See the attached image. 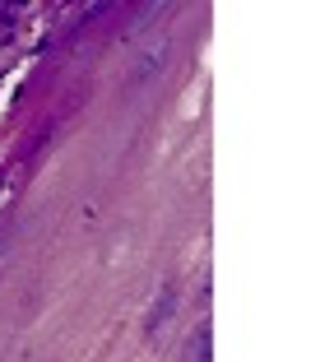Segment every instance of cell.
<instances>
[{"label":"cell","mask_w":334,"mask_h":362,"mask_svg":"<svg viewBox=\"0 0 334 362\" xmlns=\"http://www.w3.org/2000/svg\"><path fill=\"white\" fill-rule=\"evenodd\" d=\"M162 61H167V37L162 42H153L149 52H140V61H135V70H130V84H140V79H153L162 70Z\"/></svg>","instance_id":"cell-1"},{"label":"cell","mask_w":334,"mask_h":362,"mask_svg":"<svg viewBox=\"0 0 334 362\" xmlns=\"http://www.w3.org/2000/svg\"><path fill=\"white\" fill-rule=\"evenodd\" d=\"M172 298H177L172 288H162V298H158V307H153V320H149V334H153V330H158L162 320H167V311H172Z\"/></svg>","instance_id":"cell-3"},{"label":"cell","mask_w":334,"mask_h":362,"mask_svg":"<svg viewBox=\"0 0 334 362\" xmlns=\"http://www.w3.org/2000/svg\"><path fill=\"white\" fill-rule=\"evenodd\" d=\"M191 362H209V325H200L191 339Z\"/></svg>","instance_id":"cell-2"}]
</instances>
